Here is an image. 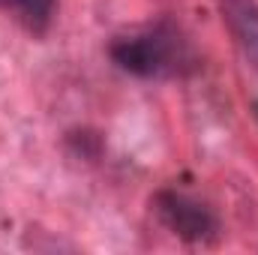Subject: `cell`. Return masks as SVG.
Instances as JSON below:
<instances>
[{
    "label": "cell",
    "instance_id": "1",
    "mask_svg": "<svg viewBox=\"0 0 258 255\" xmlns=\"http://www.w3.org/2000/svg\"><path fill=\"white\" fill-rule=\"evenodd\" d=\"M156 213L168 225V231H174L180 240L204 243L216 234V216L204 204L192 201L189 195H180V192L171 189L159 192L156 195Z\"/></svg>",
    "mask_w": 258,
    "mask_h": 255
},
{
    "label": "cell",
    "instance_id": "2",
    "mask_svg": "<svg viewBox=\"0 0 258 255\" xmlns=\"http://www.w3.org/2000/svg\"><path fill=\"white\" fill-rule=\"evenodd\" d=\"M171 42L159 33H147V36H132V39H120L111 45V57L120 69H126L132 75L150 78L159 75L171 66Z\"/></svg>",
    "mask_w": 258,
    "mask_h": 255
},
{
    "label": "cell",
    "instance_id": "3",
    "mask_svg": "<svg viewBox=\"0 0 258 255\" xmlns=\"http://www.w3.org/2000/svg\"><path fill=\"white\" fill-rule=\"evenodd\" d=\"M219 9L243 57L258 69V0H219Z\"/></svg>",
    "mask_w": 258,
    "mask_h": 255
},
{
    "label": "cell",
    "instance_id": "4",
    "mask_svg": "<svg viewBox=\"0 0 258 255\" xmlns=\"http://www.w3.org/2000/svg\"><path fill=\"white\" fill-rule=\"evenodd\" d=\"M30 30H45L54 15V0H6Z\"/></svg>",
    "mask_w": 258,
    "mask_h": 255
}]
</instances>
